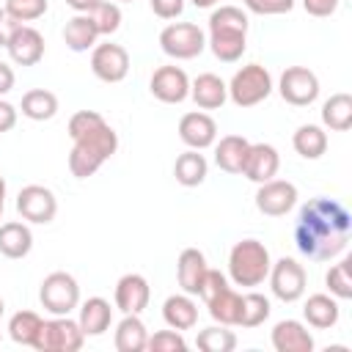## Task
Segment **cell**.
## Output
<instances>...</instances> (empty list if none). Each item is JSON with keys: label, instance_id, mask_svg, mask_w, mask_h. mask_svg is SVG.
Returning a JSON list of instances; mask_svg holds the SVG:
<instances>
[{"label": "cell", "instance_id": "obj_1", "mask_svg": "<svg viewBox=\"0 0 352 352\" xmlns=\"http://www.w3.org/2000/svg\"><path fill=\"white\" fill-rule=\"evenodd\" d=\"M352 236V214L338 198H311L300 206L294 220V245L311 261H330L341 256Z\"/></svg>", "mask_w": 352, "mask_h": 352}, {"label": "cell", "instance_id": "obj_2", "mask_svg": "<svg viewBox=\"0 0 352 352\" xmlns=\"http://www.w3.org/2000/svg\"><path fill=\"white\" fill-rule=\"evenodd\" d=\"M206 47L223 63H236L248 47V14L236 6H220L209 14Z\"/></svg>", "mask_w": 352, "mask_h": 352}, {"label": "cell", "instance_id": "obj_3", "mask_svg": "<svg viewBox=\"0 0 352 352\" xmlns=\"http://www.w3.org/2000/svg\"><path fill=\"white\" fill-rule=\"evenodd\" d=\"M72 140H74V146L69 151V170L74 179L94 176L118 148V135L107 121L96 124L94 129H88Z\"/></svg>", "mask_w": 352, "mask_h": 352}, {"label": "cell", "instance_id": "obj_4", "mask_svg": "<svg viewBox=\"0 0 352 352\" xmlns=\"http://www.w3.org/2000/svg\"><path fill=\"white\" fill-rule=\"evenodd\" d=\"M270 267H272L270 250L258 239H239L228 253V275L242 289L261 286L270 275Z\"/></svg>", "mask_w": 352, "mask_h": 352}, {"label": "cell", "instance_id": "obj_5", "mask_svg": "<svg viewBox=\"0 0 352 352\" xmlns=\"http://www.w3.org/2000/svg\"><path fill=\"white\" fill-rule=\"evenodd\" d=\"M272 94V74L261 63L242 66L228 82V99L236 107H256Z\"/></svg>", "mask_w": 352, "mask_h": 352}, {"label": "cell", "instance_id": "obj_6", "mask_svg": "<svg viewBox=\"0 0 352 352\" xmlns=\"http://www.w3.org/2000/svg\"><path fill=\"white\" fill-rule=\"evenodd\" d=\"M38 300H41V308L47 314H52V316H69L80 305V286H77L74 275L58 270V272H50L41 280Z\"/></svg>", "mask_w": 352, "mask_h": 352}, {"label": "cell", "instance_id": "obj_7", "mask_svg": "<svg viewBox=\"0 0 352 352\" xmlns=\"http://www.w3.org/2000/svg\"><path fill=\"white\" fill-rule=\"evenodd\" d=\"M85 341V333L80 330V324L69 316H52V319H44L38 333H36V341H33V349L38 352H77Z\"/></svg>", "mask_w": 352, "mask_h": 352}, {"label": "cell", "instance_id": "obj_8", "mask_svg": "<svg viewBox=\"0 0 352 352\" xmlns=\"http://www.w3.org/2000/svg\"><path fill=\"white\" fill-rule=\"evenodd\" d=\"M160 47L173 60H190L204 52L206 33L195 22H170L160 33Z\"/></svg>", "mask_w": 352, "mask_h": 352}, {"label": "cell", "instance_id": "obj_9", "mask_svg": "<svg viewBox=\"0 0 352 352\" xmlns=\"http://www.w3.org/2000/svg\"><path fill=\"white\" fill-rule=\"evenodd\" d=\"M267 280H270L272 294H275L280 302H297V300L305 294L308 275H305V267H302L297 258L283 256V258L272 261Z\"/></svg>", "mask_w": 352, "mask_h": 352}, {"label": "cell", "instance_id": "obj_10", "mask_svg": "<svg viewBox=\"0 0 352 352\" xmlns=\"http://www.w3.org/2000/svg\"><path fill=\"white\" fill-rule=\"evenodd\" d=\"M278 94L294 107H308L319 96V77L308 66H289L278 80Z\"/></svg>", "mask_w": 352, "mask_h": 352}, {"label": "cell", "instance_id": "obj_11", "mask_svg": "<svg viewBox=\"0 0 352 352\" xmlns=\"http://www.w3.org/2000/svg\"><path fill=\"white\" fill-rule=\"evenodd\" d=\"M16 212L22 214V220L36 223V226H47L55 220L58 214V201L55 192L44 184H28L19 190L16 195Z\"/></svg>", "mask_w": 352, "mask_h": 352}, {"label": "cell", "instance_id": "obj_12", "mask_svg": "<svg viewBox=\"0 0 352 352\" xmlns=\"http://www.w3.org/2000/svg\"><path fill=\"white\" fill-rule=\"evenodd\" d=\"M297 206V187L286 179L261 182L256 190V209L267 217H283Z\"/></svg>", "mask_w": 352, "mask_h": 352}, {"label": "cell", "instance_id": "obj_13", "mask_svg": "<svg viewBox=\"0 0 352 352\" xmlns=\"http://www.w3.org/2000/svg\"><path fill=\"white\" fill-rule=\"evenodd\" d=\"M91 72L102 82H121L129 74V52L121 44H96L91 52Z\"/></svg>", "mask_w": 352, "mask_h": 352}, {"label": "cell", "instance_id": "obj_14", "mask_svg": "<svg viewBox=\"0 0 352 352\" xmlns=\"http://www.w3.org/2000/svg\"><path fill=\"white\" fill-rule=\"evenodd\" d=\"M148 88H151L154 99H160L165 104H179L190 96V77L182 66L168 63V66L154 69V74L148 80Z\"/></svg>", "mask_w": 352, "mask_h": 352}, {"label": "cell", "instance_id": "obj_15", "mask_svg": "<svg viewBox=\"0 0 352 352\" xmlns=\"http://www.w3.org/2000/svg\"><path fill=\"white\" fill-rule=\"evenodd\" d=\"M113 300H116V308L121 314H143L148 308V300H151V286L143 275L126 272L118 278Z\"/></svg>", "mask_w": 352, "mask_h": 352}, {"label": "cell", "instance_id": "obj_16", "mask_svg": "<svg viewBox=\"0 0 352 352\" xmlns=\"http://www.w3.org/2000/svg\"><path fill=\"white\" fill-rule=\"evenodd\" d=\"M179 138L184 146L195 148V151H204L209 148L214 140H217V124L209 113L204 110H192V113H184L179 118Z\"/></svg>", "mask_w": 352, "mask_h": 352}, {"label": "cell", "instance_id": "obj_17", "mask_svg": "<svg viewBox=\"0 0 352 352\" xmlns=\"http://www.w3.org/2000/svg\"><path fill=\"white\" fill-rule=\"evenodd\" d=\"M6 50L16 66H36L44 58V36L30 25H19L8 38Z\"/></svg>", "mask_w": 352, "mask_h": 352}, {"label": "cell", "instance_id": "obj_18", "mask_svg": "<svg viewBox=\"0 0 352 352\" xmlns=\"http://www.w3.org/2000/svg\"><path fill=\"white\" fill-rule=\"evenodd\" d=\"M278 168H280V157H278V148L270 146V143H250L248 148V157H245V165H242V176L261 184V182H270L278 176Z\"/></svg>", "mask_w": 352, "mask_h": 352}, {"label": "cell", "instance_id": "obj_19", "mask_svg": "<svg viewBox=\"0 0 352 352\" xmlns=\"http://www.w3.org/2000/svg\"><path fill=\"white\" fill-rule=\"evenodd\" d=\"M206 270H209L206 256L198 248H184L179 253V261H176V278H179L182 292L190 294V297H198L201 283L206 278Z\"/></svg>", "mask_w": 352, "mask_h": 352}, {"label": "cell", "instance_id": "obj_20", "mask_svg": "<svg viewBox=\"0 0 352 352\" xmlns=\"http://www.w3.org/2000/svg\"><path fill=\"white\" fill-rule=\"evenodd\" d=\"M270 341L278 352H314V336L297 319H280L272 327Z\"/></svg>", "mask_w": 352, "mask_h": 352}, {"label": "cell", "instance_id": "obj_21", "mask_svg": "<svg viewBox=\"0 0 352 352\" xmlns=\"http://www.w3.org/2000/svg\"><path fill=\"white\" fill-rule=\"evenodd\" d=\"M190 96L201 110H217L228 99V85L217 74L204 72L190 82Z\"/></svg>", "mask_w": 352, "mask_h": 352}, {"label": "cell", "instance_id": "obj_22", "mask_svg": "<svg viewBox=\"0 0 352 352\" xmlns=\"http://www.w3.org/2000/svg\"><path fill=\"white\" fill-rule=\"evenodd\" d=\"M77 308H80L77 324H80V330L85 333V338H88V336H104V333L110 330L113 308H110V302H107L104 297H88V300L80 302Z\"/></svg>", "mask_w": 352, "mask_h": 352}, {"label": "cell", "instance_id": "obj_23", "mask_svg": "<svg viewBox=\"0 0 352 352\" xmlns=\"http://www.w3.org/2000/svg\"><path fill=\"white\" fill-rule=\"evenodd\" d=\"M162 319L168 327L173 330H192L198 324V305L192 302L190 294H170L165 302H162Z\"/></svg>", "mask_w": 352, "mask_h": 352}, {"label": "cell", "instance_id": "obj_24", "mask_svg": "<svg viewBox=\"0 0 352 352\" xmlns=\"http://www.w3.org/2000/svg\"><path fill=\"white\" fill-rule=\"evenodd\" d=\"M302 316L311 327L316 330H330L338 324V316H341V308H338V300L330 297V294H311L302 305Z\"/></svg>", "mask_w": 352, "mask_h": 352}, {"label": "cell", "instance_id": "obj_25", "mask_svg": "<svg viewBox=\"0 0 352 352\" xmlns=\"http://www.w3.org/2000/svg\"><path fill=\"white\" fill-rule=\"evenodd\" d=\"M33 248V231L28 223L8 220L0 226V253L6 258H25Z\"/></svg>", "mask_w": 352, "mask_h": 352}, {"label": "cell", "instance_id": "obj_26", "mask_svg": "<svg viewBox=\"0 0 352 352\" xmlns=\"http://www.w3.org/2000/svg\"><path fill=\"white\" fill-rule=\"evenodd\" d=\"M96 38H99V30H96V22L91 19V14H74L63 28V41L72 52L94 50Z\"/></svg>", "mask_w": 352, "mask_h": 352}, {"label": "cell", "instance_id": "obj_27", "mask_svg": "<svg viewBox=\"0 0 352 352\" xmlns=\"http://www.w3.org/2000/svg\"><path fill=\"white\" fill-rule=\"evenodd\" d=\"M248 148H250V140L242 138V135L220 138V143H214V162H217V168L226 170V173H242Z\"/></svg>", "mask_w": 352, "mask_h": 352}, {"label": "cell", "instance_id": "obj_28", "mask_svg": "<svg viewBox=\"0 0 352 352\" xmlns=\"http://www.w3.org/2000/svg\"><path fill=\"white\" fill-rule=\"evenodd\" d=\"M148 341V330L140 319V314H124V319L116 324L113 344L118 352H143Z\"/></svg>", "mask_w": 352, "mask_h": 352}, {"label": "cell", "instance_id": "obj_29", "mask_svg": "<svg viewBox=\"0 0 352 352\" xmlns=\"http://www.w3.org/2000/svg\"><path fill=\"white\" fill-rule=\"evenodd\" d=\"M206 173H209V162H206V157H204L201 151H195V148H187V151L179 154L176 162H173V176H176V182H179L182 187H198V184H204Z\"/></svg>", "mask_w": 352, "mask_h": 352}, {"label": "cell", "instance_id": "obj_30", "mask_svg": "<svg viewBox=\"0 0 352 352\" xmlns=\"http://www.w3.org/2000/svg\"><path fill=\"white\" fill-rule=\"evenodd\" d=\"M292 146L302 160H319L327 151V132L319 124H302L292 135Z\"/></svg>", "mask_w": 352, "mask_h": 352}, {"label": "cell", "instance_id": "obj_31", "mask_svg": "<svg viewBox=\"0 0 352 352\" xmlns=\"http://www.w3.org/2000/svg\"><path fill=\"white\" fill-rule=\"evenodd\" d=\"M22 116L30 118V121H50L55 118L58 113V96L47 88H30L25 96H22V104H19Z\"/></svg>", "mask_w": 352, "mask_h": 352}, {"label": "cell", "instance_id": "obj_32", "mask_svg": "<svg viewBox=\"0 0 352 352\" xmlns=\"http://www.w3.org/2000/svg\"><path fill=\"white\" fill-rule=\"evenodd\" d=\"M322 124L333 132H346L352 126V96L349 94H333L322 104Z\"/></svg>", "mask_w": 352, "mask_h": 352}, {"label": "cell", "instance_id": "obj_33", "mask_svg": "<svg viewBox=\"0 0 352 352\" xmlns=\"http://www.w3.org/2000/svg\"><path fill=\"white\" fill-rule=\"evenodd\" d=\"M239 305H242V294H236L231 286L220 289L217 294H212L206 300V308H209V316L217 322V324H236L239 319Z\"/></svg>", "mask_w": 352, "mask_h": 352}, {"label": "cell", "instance_id": "obj_34", "mask_svg": "<svg viewBox=\"0 0 352 352\" xmlns=\"http://www.w3.org/2000/svg\"><path fill=\"white\" fill-rule=\"evenodd\" d=\"M272 314V305L264 294L258 292H248L242 294V305H239V319H236V327H258L270 319Z\"/></svg>", "mask_w": 352, "mask_h": 352}, {"label": "cell", "instance_id": "obj_35", "mask_svg": "<svg viewBox=\"0 0 352 352\" xmlns=\"http://www.w3.org/2000/svg\"><path fill=\"white\" fill-rule=\"evenodd\" d=\"M41 322H44V319H41L36 311H16V314L8 319V336H11V341H14V344H22V346H33Z\"/></svg>", "mask_w": 352, "mask_h": 352}, {"label": "cell", "instance_id": "obj_36", "mask_svg": "<svg viewBox=\"0 0 352 352\" xmlns=\"http://www.w3.org/2000/svg\"><path fill=\"white\" fill-rule=\"evenodd\" d=\"M195 344L204 352H231L236 346V336L234 330H228V324H212V327L198 330Z\"/></svg>", "mask_w": 352, "mask_h": 352}, {"label": "cell", "instance_id": "obj_37", "mask_svg": "<svg viewBox=\"0 0 352 352\" xmlns=\"http://www.w3.org/2000/svg\"><path fill=\"white\" fill-rule=\"evenodd\" d=\"M349 264H352V258L346 256V258H341L338 264H333V267L327 270V275H324V283H327V289H330V294H333L336 300H349V297H352Z\"/></svg>", "mask_w": 352, "mask_h": 352}, {"label": "cell", "instance_id": "obj_38", "mask_svg": "<svg viewBox=\"0 0 352 352\" xmlns=\"http://www.w3.org/2000/svg\"><path fill=\"white\" fill-rule=\"evenodd\" d=\"M3 8H6L19 25H25V22H36V19H41V16L47 14L50 3H47V0H6Z\"/></svg>", "mask_w": 352, "mask_h": 352}, {"label": "cell", "instance_id": "obj_39", "mask_svg": "<svg viewBox=\"0 0 352 352\" xmlns=\"http://www.w3.org/2000/svg\"><path fill=\"white\" fill-rule=\"evenodd\" d=\"M91 19L96 22L99 36H113V33L121 28V8H118V3L102 0V3L91 11Z\"/></svg>", "mask_w": 352, "mask_h": 352}, {"label": "cell", "instance_id": "obj_40", "mask_svg": "<svg viewBox=\"0 0 352 352\" xmlns=\"http://www.w3.org/2000/svg\"><path fill=\"white\" fill-rule=\"evenodd\" d=\"M146 349H151V352H184L187 341H184V336L179 330L170 327V330H157L154 336H148Z\"/></svg>", "mask_w": 352, "mask_h": 352}, {"label": "cell", "instance_id": "obj_41", "mask_svg": "<svg viewBox=\"0 0 352 352\" xmlns=\"http://www.w3.org/2000/svg\"><path fill=\"white\" fill-rule=\"evenodd\" d=\"M248 11L261 14V16H275V14H289L297 0H242Z\"/></svg>", "mask_w": 352, "mask_h": 352}, {"label": "cell", "instance_id": "obj_42", "mask_svg": "<svg viewBox=\"0 0 352 352\" xmlns=\"http://www.w3.org/2000/svg\"><path fill=\"white\" fill-rule=\"evenodd\" d=\"M148 6L160 19H176L184 11V0H148Z\"/></svg>", "mask_w": 352, "mask_h": 352}, {"label": "cell", "instance_id": "obj_43", "mask_svg": "<svg viewBox=\"0 0 352 352\" xmlns=\"http://www.w3.org/2000/svg\"><path fill=\"white\" fill-rule=\"evenodd\" d=\"M300 3L311 16H330L338 8V0H300Z\"/></svg>", "mask_w": 352, "mask_h": 352}, {"label": "cell", "instance_id": "obj_44", "mask_svg": "<svg viewBox=\"0 0 352 352\" xmlns=\"http://www.w3.org/2000/svg\"><path fill=\"white\" fill-rule=\"evenodd\" d=\"M16 116H19V110H16L11 102L0 99V135H3V132H11V129L16 126Z\"/></svg>", "mask_w": 352, "mask_h": 352}, {"label": "cell", "instance_id": "obj_45", "mask_svg": "<svg viewBox=\"0 0 352 352\" xmlns=\"http://www.w3.org/2000/svg\"><path fill=\"white\" fill-rule=\"evenodd\" d=\"M19 28V22L6 11V8H0V47H6L8 44V38L14 36V30Z\"/></svg>", "mask_w": 352, "mask_h": 352}, {"label": "cell", "instance_id": "obj_46", "mask_svg": "<svg viewBox=\"0 0 352 352\" xmlns=\"http://www.w3.org/2000/svg\"><path fill=\"white\" fill-rule=\"evenodd\" d=\"M14 82H16L14 69H11L6 60H0V96H6V94L14 88Z\"/></svg>", "mask_w": 352, "mask_h": 352}, {"label": "cell", "instance_id": "obj_47", "mask_svg": "<svg viewBox=\"0 0 352 352\" xmlns=\"http://www.w3.org/2000/svg\"><path fill=\"white\" fill-rule=\"evenodd\" d=\"M99 3H102V0H66V6H69V8H74L77 14H91Z\"/></svg>", "mask_w": 352, "mask_h": 352}, {"label": "cell", "instance_id": "obj_48", "mask_svg": "<svg viewBox=\"0 0 352 352\" xmlns=\"http://www.w3.org/2000/svg\"><path fill=\"white\" fill-rule=\"evenodd\" d=\"M195 8H212V6H217L220 0H190Z\"/></svg>", "mask_w": 352, "mask_h": 352}, {"label": "cell", "instance_id": "obj_49", "mask_svg": "<svg viewBox=\"0 0 352 352\" xmlns=\"http://www.w3.org/2000/svg\"><path fill=\"white\" fill-rule=\"evenodd\" d=\"M0 206H6V179L0 176Z\"/></svg>", "mask_w": 352, "mask_h": 352}, {"label": "cell", "instance_id": "obj_50", "mask_svg": "<svg viewBox=\"0 0 352 352\" xmlns=\"http://www.w3.org/2000/svg\"><path fill=\"white\" fill-rule=\"evenodd\" d=\"M3 311H6V302H3V297H0V316H3Z\"/></svg>", "mask_w": 352, "mask_h": 352}, {"label": "cell", "instance_id": "obj_51", "mask_svg": "<svg viewBox=\"0 0 352 352\" xmlns=\"http://www.w3.org/2000/svg\"><path fill=\"white\" fill-rule=\"evenodd\" d=\"M118 3H135V0H118Z\"/></svg>", "mask_w": 352, "mask_h": 352}, {"label": "cell", "instance_id": "obj_52", "mask_svg": "<svg viewBox=\"0 0 352 352\" xmlns=\"http://www.w3.org/2000/svg\"><path fill=\"white\" fill-rule=\"evenodd\" d=\"M0 217H3V206H0Z\"/></svg>", "mask_w": 352, "mask_h": 352}]
</instances>
